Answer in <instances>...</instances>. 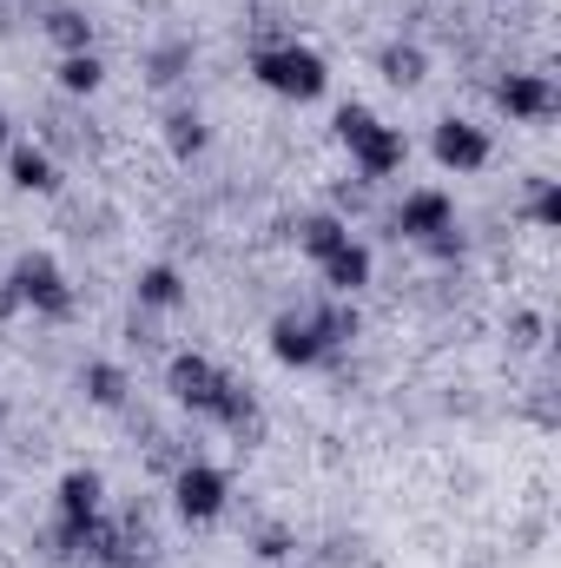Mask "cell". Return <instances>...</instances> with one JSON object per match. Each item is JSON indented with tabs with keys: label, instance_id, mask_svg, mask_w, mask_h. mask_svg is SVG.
Returning a JSON list of instances; mask_svg holds the SVG:
<instances>
[{
	"label": "cell",
	"instance_id": "cell-24",
	"mask_svg": "<svg viewBox=\"0 0 561 568\" xmlns=\"http://www.w3.org/2000/svg\"><path fill=\"white\" fill-rule=\"evenodd\" d=\"M290 549H297V542H290V529H258V542H252V556H258V562H284Z\"/></svg>",
	"mask_w": 561,
	"mask_h": 568
},
{
	"label": "cell",
	"instance_id": "cell-11",
	"mask_svg": "<svg viewBox=\"0 0 561 568\" xmlns=\"http://www.w3.org/2000/svg\"><path fill=\"white\" fill-rule=\"evenodd\" d=\"M7 179H13L20 192H60V165H53L47 145H13V152H7Z\"/></svg>",
	"mask_w": 561,
	"mask_h": 568
},
{
	"label": "cell",
	"instance_id": "cell-1",
	"mask_svg": "<svg viewBox=\"0 0 561 568\" xmlns=\"http://www.w3.org/2000/svg\"><path fill=\"white\" fill-rule=\"evenodd\" d=\"M252 73H258V87L278 93V100H324V87H330L324 53H310V47H297V40L258 47V53H252Z\"/></svg>",
	"mask_w": 561,
	"mask_h": 568
},
{
	"label": "cell",
	"instance_id": "cell-17",
	"mask_svg": "<svg viewBox=\"0 0 561 568\" xmlns=\"http://www.w3.org/2000/svg\"><path fill=\"white\" fill-rule=\"evenodd\" d=\"M40 27H47V40H53L60 53H86V47H93V20H86L80 7H53Z\"/></svg>",
	"mask_w": 561,
	"mask_h": 568
},
{
	"label": "cell",
	"instance_id": "cell-9",
	"mask_svg": "<svg viewBox=\"0 0 561 568\" xmlns=\"http://www.w3.org/2000/svg\"><path fill=\"white\" fill-rule=\"evenodd\" d=\"M404 239H429V232H449L456 225V199L449 192H436V185H422V192H404V205H397V219H390Z\"/></svg>",
	"mask_w": 561,
	"mask_h": 568
},
{
	"label": "cell",
	"instance_id": "cell-6",
	"mask_svg": "<svg viewBox=\"0 0 561 568\" xmlns=\"http://www.w3.org/2000/svg\"><path fill=\"white\" fill-rule=\"evenodd\" d=\"M496 106H502L509 120L536 126V120L555 113V80H549V73H509V80H496Z\"/></svg>",
	"mask_w": 561,
	"mask_h": 568
},
{
	"label": "cell",
	"instance_id": "cell-22",
	"mask_svg": "<svg viewBox=\"0 0 561 568\" xmlns=\"http://www.w3.org/2000/svg\"><path fill=\"white\" fill-rule=\"evenodd\" d=\"M185 67H192V40H165V47L145 60V80H152V87H172V80H185Z\"/></svg>",
	"mask_w": 561,
	"mask_h": 568
},
{
	"label": "cell",
	"instance_id": "cell-10",
	"mask_svg": "<svg viewBox=\"0 0 561 568\" xmlns=\"http://www.w3.org/2000/svg\"><path fill=\"white\" fill-rule=\"evenodd\" d=\"M317 272H324V291H330V297H350V291H364V284H370V245L344 239L330 258H317Z\"/></svg>",
	"mask_w": 561,
	"mask_h": 568
},
{
	"label": "cell",
	"instance_id": "cell-19",
	"mask_svg": "<svg viewBox=\"0 0 561 568\" xmlns=\"http://www.w3.org/2000/svg\"><path fill=\"white\" fill-rule=\"evenodd\" d=\"M53 80H60V93H100V80H106V67H100V53L86 47V53H60V67H53Z\"/></svg>",
	"mask_w": 561,
	"mask_h": 568
},
{
	"label": "cell",
	"instance_id": "cell-27",
	"mask_svg": "<svg viewBox=\"0 0 561 568\" xmlns=\"http://www.w3.org/2000/svg\"><path fill=\"white\" fill-rule=\"evenodd\" d=\"M0 145H7V113H0Z\"/></svg>",
	"mask_w": 561,
	"mask_h": 568
},
{
	"label": "cell",
	"instance_id": "cell-8",
	"mask_svg": "<svg viewBox=\"0 0 561 568\" xmlns=\"http://www.w3.org/2000/svg\"><path fill=\"white\" fill-rule=\"evenodd\" d=\"M272 357H278L284 371H310V364H324L330 351H324V337L310 331L304 311H284V317H272Z\"/></svg>",
	"mask_w": 561,
	"mask_h": 568
},
{
	"label": "cell",
	"instance_id": "cell-23",
	"mask_svg": "<svg viewBox=\"0 0 561 568\" xmlns=\"http://www.w3.org/2000/svg\"><path fill=\"white\" fill-rule=\"evenodd\" d=\"M529 219H536L542 232H555V225H561V185H555V179H542V185H536V199H529Z\"/></svg>",
	"mask_w": 561,
	"mask_h": 568
},
{
	"label": "cell",
	"instance_id": "cell-14",
	"mask_svg": "<svg viewBox=\"0 0 561 568\" xmlns=\"http://www.w3.org/2000/svg\"><path fill=\"white\" fill-rule=\"evenodd\" d=\"M344 239H350V225H344L337 212H310V219H297V252H304V258H330Z\"/></svg>",
	"mask_w": 561,
	"mask_h": 568
},
{
	"label": "cell",
	"instance_id": "cell-12",
	"mask_svg": "<svg viewBox=\"0 0 561 568\" xmlns=\"http://www.w3.org/2000/svg\"><path fill=\"white\" fill-rule=\"evenodd\" d=\"M212 424H225L232 436H258V397L238 384V377H225V390H218V404H212Z\"/></svg>",
	"mask_w": 561,
	"mask_h": 568
},
{
	"label": "cell",
	"instance_id": "cell-3",
	"mask_svg": "<svg viewBox=\"0 0 561 568\" xmlns=\"http://www.w3.org/2000/svg\"><path fill=\"white\" fill-rule=\"evenodd\" d=\"M7 291L20 297V304H33L40 317H73V284H67V272L47 258V252H27V258H13V272H7Z\"/></svg>",
	"mask_w": 561,
	"mask_h": 568
},
{
	"label": "cell",
	"instance_id": "cell-18",
	"mask_svg": "<svg viewBox=\"0 0 561 568\" xmlns=\"http://www.w3.org/2000/svg\"><path fill=\"white\" fill-rule=\"evenodd\" d=\"M140 304L145 311H178L185 304V278L172 265H145L140 272Z\"/></svg>",
	"mask_w": 561,
	"mask_h": 568
},
{
	"label": "cell",
	"instance_id": "cell-4",
	"mask_svg": "<svg viewBox=\"0 0 561 568\" xmlns=\"http://www.w3.org/2000/svg\"><path fill=\"white\" fill-rule=\"evenodd\" d=\"M172 503H178L185 523H218L225 503H232V483H225L218 463H178V476H172Z\"/></svg>",
	"mask_w": 561,
	"mask_h": 568
},
{
	"label": "cell",
	"instance_id": "cell-2",
	"mask_svg": "<svg viewBox=\"0 0 561 568\" xmlns=\"http://www.w3.org/2000/svg\"><path fill=\"white\" fill-rule=\"evenodd\" d=\"M337 140L350 145V159H357V172H364V179H390V172L404 165V152H410L404 133H397V126H384L370 106H344V113H337Z\"/></svg>",
	"mask_w": 561,
	"mask_h": 568
},
{
	"label": "cell",
	"instance_id": "cell-13",
	"mask_svg": "<svg viewBox=\"0 0 561 568\" xmlns=\"http://www.w3.org/2000/svg\"><path fill=\"white\" fill-rule=\"evenodd\" d=\"M80 390L100 404V410H126V397H133V384H126V371L120 364H106V357H93L86 371H80Z\"/></svg>",
	"mask_w": 561,
	"mask_h": 568
},
{
	"label": "cell",
	"instance_id": "cell-26",
	"mask_svg": "<svg viewBox=\"0 0 561 568\" xmlns=\"http://www.w3.org/2000/svg\"><path fill=\"white\" fill-rule=\"evenodd\" d=\"M422 245H429V258H462V232H456V225H449V232H429Z\"/></svg>",
	"mask_w": 561,
	"mask_h": 568
},
{
	"label": "cell",
	"instance_id": "cell-7",
	"mask_svg": "<svg viewBox=\"0 0 561 568\" xmlns=\"http://www.w3.org/2000/svg\"><path fill=\"white\" fill-rule=\"evenodd\" d=\"M429 152H436V165H449V172H482V165H489V133L469 126V120H442V126L429 133Z\"/></svg>",
	"mask_w": 561,
	"mask_h": 568
},
{
	"label": "cell",
	"instance_id": "cell-20",
	"mask_svg": "<svg viewBox=\"0 0 561 568\" xmlns=\"http://www.w3.org/2000/svg\"><path fill=\"white\" fill-rule=\"evenodd\" d=\"M205 140H212V133H205V120H198L192 106H172V113H165V145H172V159H198Z\"/></svg>",
	"mask_w": 561,
	"mask_h": 568
},
{
	"label": "cell",
	"instance_id": "cell-21",
	"mask_svg": "<svg viewBox=\"0 0 561 568\" xmlns=\"http://www.w3.org/2000/svg\"><path fill=\"white\" fill-rule=\"evenodd\" d=\"M60 516H100V476L93 469H67L60 476Z\"/></svg>",
	"mask_w": 561,
	"mask_h": 568
},
{
	"label": "cell",
	"instance_id": "cell-5",
	"mask_svg": "<svg viewBox=\"0 0 561 568\" xmlns=\"http://www.w3.org/2000/svg\"><path fill=\"white\" fill-rule=\"evenodd\" d=\"M165 390H172L185 410L212 417V404H218V390H225V371H218L212 357H198V351H178V357L165 364Z\"/></svg>",
	"mask_w": 561,
	"mask_h": 568
},
{
	"label": "cell",
	"instance_id": "cell-25",
	"mask_svg": "<svg viewBox=\"0 0 561 568\" xmlns=\"http://www.w3.org/2000/svg\"><path fill=\"white\" fill-rule=\"evenodd\" d=\"M509 344H522V351L542 344V317H536V311H516V317H509Z\"/></svg>",
	"mask_w": 561,
	"mask_h": 568
},
{
	"label": "cell",
	"instance_id": "cell-15",
	"mask_svg": "<svg viewBox=\"0 0 561 568\" xmlns=\"http://www.w3.org/2000/svg\"><path fill=\"white\" fill-rule=\"evenodd\" d=\"M377 73H384L390 87H422V73H429V53H422L417 40H390V47L377 53Z\"/></svg>",
	"mask_w": 561,
	"mask_h": 568
},
{
	"label": "cell",
	"instance_id": "cell-16",
	"mask_svg": "<svg viewBox=\"0 0 561 568\" xmlns=\"http://www.w3.org/2000/svg\"><path fill=\"white\" fill-rule=\"evenodd\" d=\"M310 317V331L324 337V351H337V344H350L364 324H357V311H350V297H330V304H317V311H304Z\"/></svg>",
	"mask_w": 561,
	"mask_h": 568
}]
</instances>
